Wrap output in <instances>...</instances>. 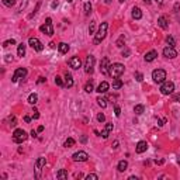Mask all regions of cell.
I'll return each mask as SVG.
<instances>
[{
	"mask_svg": "<svg viewBox=\"0 0 180 180\" xmlns=\"http://www.w3.org/2000/svg\"><path fill=\"white\" fill-rule=\"evenodd\" d=\"M75 144H76V141H75L73 138H68L66 141L63 142V146H65V148H72Z\"/></svg>",
	"mask_w": 180,
	"mask_h": 180,
	"instance_id": "29",
	"label": "cell"
},
{
	"mask_svg": "<svg viewBox=\"0 0 180 180\" xmlns=\"http://www.w3.org/2000/svg\"><path fill=\"white\" fill-rule=\"evenodd\" d=\"M83 8H85V14L89 16V14L92 13V4H90V1H86L85 6H83Z\"/></svg>",
	"mask_w": 180,
	"mask_h": 180,
	"instance_id": "31",
	"label": "cell"
},
{
	"mask_svg": "<svg viewBox=\"0 0 180 180\" xmlns=\"http://www.w3.org/2000/svg\"><path fill=\"white\" fill-rule=\"evenodd\" d=\"M124 44H125V37H124V35H121V37L117 39L116 45H117L118 48H123V47H124Z\"/></svg>",
	"mask_w": 180,
	"mask_h": 180,
	"instance_id": "32",
	"label": "cell"
},
{
	"mask_svg": "<svg viewBox=\"0 0 180 180\" xmlns=\"http://www.w3.org/2000/svg\"><path fill=\"white\" fill-rule=\"evenodd\" d=\"M68 1H69V3H72V1H73V0H68Z\"/></svg>",
	"mask_w": 180,
	"mask_h": 180,
	"instance_id": "62",
	"label": "cell"
},
{
	"mask_svg": "<svg viewBox=\"0 0 180 180\" xmlns=\"http://www.w3.org/2000/svg\"><path fill=\"white\" fill-rule=\"evenodd\" d=\"M39 6H41V1H38V3H37V7H35V10H34V13H31V14H30V18H31L32 16H35V13H37V11H38Z\"/></svg>",
	"mask_w": 180,
	"mask_h": 180,
	"instance_id": "46",
	"label": "cell"
},
{
	"mask_svg": "<svg viewBox=\"0 0 180 180\" xmlns=\"http://www.w3.org/2000/svg\"><path fill=\"white\" fill-rule=\"evenodd\" d=\"M166 42H167V45H169V47H173V48H174V45H176L174 38H173V37H170V35H169V37H166Z\"/></svg>",
	"mask_w": 180,
	"mask_h": 180,
	"instance_id": "35",
	"label": "cell"
},
{
	"mask_svg": "<svg viewBox=\"0 0 180 180\" xmlns=\"http://www.w3.org/2000/svg\"><path fill=\"white\" fill-rule=\"evenodd\" d=\"M94 90V87H93V82L92 80H89L86 85H85V92H87V93H92Z\"/></svg>",
	"mask_w": 180,
	"mask_h": 180,
	"instance_id": "30",
	"label": "cell"
},
{
	"mask_svg": "<svg viewBox=\"0 0 180 180\" xmlns=\"http://www.w3.org/2000/svg\"><path fill=\"white\" fill-rule=\"evenodd\" d=\"M165 123H166V120H165V118H163V120L158 118V125H159V127H163V125H165Z\"/></svg>",
	"mask_w": 180,
	"mask_h": 180,
	"instance_id": "47",
	"label": "cell"
},
{
	"mask_svg": "<svg viewBox=\"0 0 180 180\" xmlns=\"http://www.w3.org/2000/svg\"><path fill=\"white\" fill-rule=\"evenodd\" d=\"M152 79L155 83H163L166 80V72L163 69H155L152 72Z\"/></svg>",
	"mask_w": 180,
	"mask_h": 180,
	"instance_id": "5",
	"label": "cell"
},
{
	"mask_svg": "<svg viewBox=\"0 0 180 180\" xmlns=\"http://www.w3.org/2000/svg\"><path fill=\"white\" fill-rule=\"evenodd\" d=\"M146 149H148V142L139 141L137 144V146H135V152L137 153H144V152H146Z\"/></svg>",
	"mask_w": 180,
	"mask_h": 180,
	"instance_id": "15",
	"label": "cell"
},
{
	"mask_svg": "<svg viewBox=\"0 0 180 180\" xmlns=\"http://www.w3.org/2000/svg\"><path fill=\"white\" fill-rule=\"evenodd\" d=\"M144 111H145V107H144L142 104H137V106L134 107V113H135L137 116H141Z\"/></svg>",
	"mask_w": 180,
	"mask_h": 180,
	"instance_id": "27",
	"label": "cell"
},
{
	"mask_svg": "<svg viewBox=\"0 0 180 180\" xmlns=\"http://www.w3.org/2000/svg\"><path fill=\"white\" fill-rule=\"evenodd\" d=\"M177 163H179V165H180V159H179V160H177Z\"/></svg>",
	"mask_w": 180,
	"mask_h": 180,
	"instance_id": "63",
	"label": "cell"
},
{
	"mask_svg": "<svg viewBox=\"0 0 180 180\" xmlns=\"http://www.w3.org/2000/svg\"><path fill=\"white\" fill-rule=\"evenodd\" d=\"M132 18L134 20H141L142 18V10L139 7L132 8Z\"/></svg>",
	"mask_w": 180,
	"mask_h": 180,
	"instance_id": "21",
	"label": "cell"
},
{
	"mask_svg": "<svg viewBox=\"0 0 180 180\" xmlns=\"http://www.w3.org/2000/svg\"><path fill=\"white\" fill-rule=\"evenodd\" d=\"M28 45L31 48H34L37 52H41V51H44V44L39 41L38 38H35V37H31V38L28 39Z\"/></svg>",
	"mask_w": 180,
	"mask_h": 180,
	"instance_id": "8",
	"label": "cell"
},
{
	"mask_svg": "<svg viewBox=\"0 0 180 180\" xmlns=\"http://www.w3.org/2000/svg\"><path fill=\"white\" fill-rule=\"evenodd\" d=\"M69 49H71V47H69L66 42H61V44H58V51H59L61 54H68Z\"/></svg>",
	"mask_w": 180,
	"mask_h": 180,
	"instance_id": "20",
	"label": "cell"
},
{
	"mask_svg": "<svg viewBox=\"0 0 180 180\" xmlns=\"http://www.w3.org/2000/svg\"><path fill=\"white\" fill-rule=\"evenodd\" d=\"M135 79H137V82H142L144 80V75L141 72H135Z\"/></svg>",
	"mask_w": 180,
	"mask_h": 180,
	"instance_id": "41",
	"label": "cell"
},
{
	"mask_svg": "<svg viewBox=\"0 0 180 180\" xmlns=\"http://www.w3.org/2000/svg\"><path fill=\"white\" fill-rule=\"evenodd\" d=\"M25 76H27V69H25V68H18V69L14 72V75H13V78H11V82L16 83L18 79H24Z\"/></svg>",
	"mask_w": 180,
	"mask_h": 180,
	"instance_id": "12",
	"label": "cell"
},
{
	"mask_svg": "<svg viewBox=\"0 0 180 180\" xmlns=\"http://www.w3.org/2000/svg\"><path fill=\"white\" fill-rule=\"evenodd\" d=\"M114 114H116V117H120V116H121V109H120L118 106L114 107Z\"/></svg>",
	"mask_w": 180,
	"mask_h": 180,
	"instance_id": "44",
	"label": "cell"
},
{
	"mask_svg": "<svg viewBox=\"0 0 180 180\" xmlns=\"http://www.w3.org/2000/svg\"><path fill=\"white\" fill-rule=\"evenodd\" d=\"M109 89H110V85L109 83H107V82H102V83H100V85H99V87H97V90H96V92H97V93H107V92H109Z\"/></svg>",
	"mask_w": 180,
	"mask_h": 180,
	"instance_id": "18",
	"label": "cell"
},
{
	"mask_svg": "<svg viewBox=\"0 0 180 180\" xmlns=\"http://www.w3.org/2000/svg\"><path fill=\"white\" fill-rule=\"evenodd\" d=\"M39 118V113H38V110H35L34 109V111H32V120H38Z\"/></svg>",
	"mask_w": 180,
	"mask_h": 180,
	"instance_id": "45",
	"label": "cell"
},
{
	"mask_svg": "<svg viewBox=\"0 0 180 180\" xmlns=\"http://www.w3.org/2000/svg\"><path fill=\"white\" fill-rule=\"evenodd\" d=\"M113 148H114V149H117V148H118V141L114 142V146H113Z\"/></svg>",
	"mask_w": 180,
	"mask_h": 180,
	"instance_id": "59",
	"label": "cell"
},
{
	"mask_svg": "<svg viewBox=\"0 0 180 180\" xmlns=\"http://www.w3.org/2000/svg\"><path fill=\"white\" fill-rule=\"evenodd\" d=\"M127 167H128V162L127 160H120L118 162V165H117V169H118V172H125L127 170Z\"/></svg>",
	"mask_w": 180,
	"mask_h": 180,
	"instance_id": "23",
	"label": "cell"
},
{
	"mask_svg": "<svg viewBox=\"0 0 180 180\" xmlns=\"http://www.w3.org/2000/svg\"><path fill=\"white\" fill-rule=\"evenodd\" d=\"M113 127H114V125H113V123H107V124H106V127L103 128V131H102V134H100V135H102L104 139H107V138H109L110 132L113 131Z\"/></svg>",
	"mask_w": 180,
	"mask_h": 180,
	"instance_id": "16",
	"label": "cell"
},
{
	"mask_svg": "<svg viewBox=\"0 0 180 180\" xmlns=\"http://www.w3.org/2000/svg\"><path fill=\"white\" fill-rule=\"evenodd\" d=\"M174 92V83L170 80H165L163 83H160V93L165 96H169Z\"/></svg>",
	"mask_w": 180,
	"mask_h": 180,
	"instance_id": "3",
	"label": "cell"
},
{
	"mask_svg": "<svg viewBox=\"0 0 180 180\" xmlns=\"http://www.w3.org/2000/svg\"><path fill=\"white\" fill-rule=\"evenodd\" d=\"M58 4H59V3H58V0H55V1H52V3H51V7H52V8L58 7Z\"/></svg>",
	"mask_w": 180,
	"mask_h": 180,
	"instance_id": "50",
	"label": "cell"
},
{
	"mask_svg": "<svg viewBox=\"0 0 180 180\" xmlns=\"http://www.w3.org/2000/svg\"><path fill=\"white\" fill-rule=\"evenodd\" d=\"M65 86L66 87H72L73 86V78H72L71 73H65Z\"/></svg>",
	"mask_w": 180,
	"mask_h": 180,
	"instance_id": "22",
	"label": "cell"
},
{
	"mask_svg": "<svg viewBox=\"0 0 180 180\" xmlns=\"http://www.w3.org/2000/svg\"><path fill=\"white\" fill-rule=\"evenodd\" d=\"M37 131H38V132H42V131H44V127H42V125H39Z\"/></svg>",
	"mask_w": 180,
	"mask_h": 180,
	"instance_id": "55",
	"label": "cell"
},
{
	"mask_svg": "<svg viewBox=\"0 0 180 180\" xmlns=\"http://www.w3.org/2000/svg\"><path fill=\"white\" fill-rule=\"evenodd\" d=\"M1 1H3V4L7 6V7H13V6L16 4V0H1Z\"/></svg>",
	"mask_w": 180,
	"mask_h": 180,
	"instance_id": "36",
	"label": "cell"
},
{
	"mask_svg": "<svg viewBox=\"0 0 180 180\" xmlns=\"http://www.w3.org/2000/svg\"><path fill=\"white\" fill-rule=\"evenodd\" d=\"M121 87H123V80L118 78L113 79V89H114V90H118V89H121Z\"/></svg>",
	"mask_w": 180,
	"mask_h": 180,
	"instance_id": "24",
	"label": "cell"
},
{
	"mask_svg": "<svg viewBox=\"0 0 180 180\" xmlns=\"http://www.w3.org/2000/svg\"><path fill=\"white\" fill-rule=\"evenodd\" d=\"M55 83H56L58 86H61V87L65 86V82L62 80V78H61V76H56V78H55Z\"/></svg>",
	"mask_w": 180,
	"mask_h": 180,
	"instance_id": "39",
	"label": "cell"
},
{
	"mask_svg": "<svg viewBox=\"0 0 180 180\" xmlns=\"http://www.w3.org/2000/svg\"><path fill=\"white\" fill-rule=\"evenodd\" d=\"M68 65L71 66L72 69H79V68L82 66V61H80L79 56H72L71 59L68 61Z\"/></svg>",
	"mask_w": 180,
	"mask_h": 180,
	"instance_id": "14",
	"label": "cell"
},
{
	"mask_svg": "<svg viewBox=\"0 0 180 180\" xmlns=\"http://www.w3.org/2000/svg\"><path fill=\"white\" fill-rule=\"evenodd\" d=\"M94 28H96V21H92L89 25V34H94Z\"/></svg>",
	"mask_w": 180,
	"mask_h": 180,
	"instance_id": "40",
	"label": "cell"
},
{
	"mask_svg": "<svg viewBox=\"0 0 180 180\" xmlns=\"http://www.w3.org/2000/svg\"><path fill=\"white\" fill-rule=\"evenodd\" d=\"M111 3V0H106V4H110Z\"/></svg>",
	"mask_w": 180,
	"mask_h": 180,
	"instance_id": "60",
	"label": "cell"
},
{
	"mask_svg": "<svg viewBox=\"0 0 180 180\" xmlns=\"http://www.w3.org/2000/svg\"><path fill=\"white\" fill-rule=\"evenodd\" d=\"M45 80H47V79H45V78H42V76H41V78H38V83H44Z\"/></svg>",
	"mask_w": 180,
	"mask_h": 180,
	"instance_id": "54",
	"label": "cell"
},
{
	"mask_svg": "<svg viewBox=\"0 0 180 180\" xmlns=\"http://www.w3.org/2000/svg\"><path fill=\"white\" fill-rule=\"evenodd\" d=\"M163 56L165 58H167V59H174L176 56H177V52H176V49L173 47H165L163 48Z\"/></svg>",
	"mask_w": 180,
	"mask_h": 180,
	"instance_id": "11",
	"label": "cell"
},
{
	"mask_svg": "<svg viewBox=\"0 0 180 180\" xmlns=\"http://www.w3.org/2000/svg\"><path fill=\"white\" fill-rule=\"evenodd\" d=\"M39 30L41 32H44V34H47V35H54V27H52V20L48 17L47 20H45V24H42L41 27H39Z\"/></svg>",
	"mask_w": 180,
	"mask_h": 180,
	"instance_id": "6",
	"label": "cell"
},
{
	"mask_svg": "<svg viewBox=\"0 0 180 180\" xmlns=\"http://www.w3.org/2000/svg\"><path fill=\"white\" fill-rule=\"evenodd\" d=\"M56 177L58 179H68V172L65 169H61V170H58V173H56Z\"/></svg>",
	"mask_w": 180,
	"mask_h": 180,
	"instance_id": "28",
	"label": "cell"
},
{
	"mask_svg": "<svg viewBox=\"0 0 180 180\" xmlns=\"http://www.w3.org/2000/svg\"><path fill=\"white\" fill-rule=\"evenodd\" d=\"M118 1H120V3H124V1H125V0H118Z\"/></svg>",
	"mask_w": 180,
	"mask_h": 180,
	"instance_id": "61",
	"label": "cell"
},
{
	"mask_svg": "<svg viewBox=\"0 0 180 180\" xmlns=\"http://www.w3.org/2000/svg\"><path fill=\"white\" fill-rule=\"evenodd\" d=\"M97 121H99V123H104V121H106V116H104L103 113L97 114Z\"/></svg>",
	"mask_w": 180,
	"mask_h": 180,
	"instance_id": "42",
	"label": "cell"
},
{
	"mask_svg": "<svg viewBox=\"0 0 180 180\" xmlns=\"http://www.w3.org/2000/svg\"><path fill=\"white\" fill-rule=\"evenodd\" d=\"M80 142H82V144H86V142H87V137H86V135H83V137L80 138Z\"/></svg>",
	"mask_w": 180,
	"mask_h": 180,
	"instance_id": "51",
	"label": "cell"
},
{
	"mask_svg": "<svg viewBox=\"0 0 180 180\" xmlns=\"http://www.w3.org/2000/svg\"><path fill=\"white\" fill-rule=\"evenodd\" d=\"M155 1H156L159 6H162V4H163V0H155Z\"/></svg>",
	"mask_w": 180,
	"mask_h": 180,
	"instance_id": "56",
	"label": "cell"
},
{
	"mask_svg": "<svg viewBox=\"0 0 180 180\" xmlns=\"http://www.w3.org/2000/svg\"><path fill=\"white\" fill-rule=\"evenodd\" d=\"M72 159L75 162H86L87 159H89V155H87L85 151H79V152H75L72 155Z\"/></svg>",
	"mask_w": 180,
	"mask_h": 180,
	"instance_id": "10",
	"label": "cell"
},
{
	"mask_svg": "<svg viewBox=\"0 0 180 180\" xmlns=\"http://www.w3.org/2000/svg\"><path fill=\"white\" fill-rule=\"evenodd\" d=\"M24 121H25V123H30V121H31V117H30V116H24Z\"/></svg>",
	"mask_w": 180,
	"mask_h": 180,
	"instance_id": "52",
	"label": "cell"
},
{
	"mask_svg": "<svg viewBox=\"0 0 180 180\" xmlns=\"http://www.w3.org/2000/svg\"><path fill=\"white\" fill-rule=\"evenodd\" d=\"M144 3H145V4H151V3H152V0H144Z\"/></svg>",
	"mask_w": 180,
	"mask_h": 180,
	"instance_id": "58",
	"label": "cell"
},
{
	"mask_svg": "<svg viewBox=\"0 0 180 180\" xmlns=\"http://www.w3.org/2000/svg\"><path fill=\"white\" fill-rule=\"evenodd\" d=\"M37 102H38V94L37 93H31L28 96V103H30V104L34 106V104H37Z\"/></svg>",
	"mask_w": 180,
	"mask_h": 180,
	"instance_id": "26",
	"label": "cell"
},
{
	"mask_svg": "<svg viewBox=\"0 0 180 180\" xmlns=\"http://www.w3.org/2000/svg\"><path fill=\"white\" fill-rule=\"evenodd\" d=\"M90 179L97 180V179H99V176H97V174H94V173H90V174H87V176H86V180H90Z\"/></svg>",
	"mask_w": 180,
	"mask_h": 180,
	"instance_id": "43",
	"label": "cell"
},
{
	"mask_svg": "<svg viewBox=\"0 0 180 180\" xmlns=\"http://www.w3.org/2000/svg\"><path fill=\"white\" fill-rule=\"evenodd\" d=\"M47 163V160H45V158L44 156H39L37 160H35V177L39 179L41 177V170H42V167L45 166Z\"/></svg>",
	"mask_w": 180,
	"mask_h": 180,
	"instance_id": "7",
	"label": "cell"
},
{
	"mask_svg": "<svg viewBox=\"0 0 180 180\" xmlns=\"http://www.w3.org/2000/svg\"><path fill=\"white\" fill-rule=\"evenodd\" d=\"M121 55H123L124 58H128V56L131 55V49H130V48H127V47H124V48H123V51H121Z\"/></svg>",
	"mask_w": 180,
	"mask_h": 180,
	"instance_id": "34",
	"label": "cell"
},
{
	"mask_svg": "<svg viewBox=\"0 0 180 180\" xmlns=\"http://www.w3.org/2000/svg\"><path fill=\"white\" fill-rule=\"evenodd\" d=\"M27 138H28L27 132L24 130H21V128H17L16 131L13 132V141L16 142V144H23Z\"/></svg>",
	"mask_w": 180,
	"mask_h": 180,
	"instance_id": "4",
	"label": "cell"
},
{
	"mask_svg": "<svg viewBox=\"0 0 180 180\" xmlns=\"http://www.w3.org/2000/svg\"><path fill=\"white\" fill-rule=\"evenodd\" d=\"M17 54H18V56H21V58H23L24 55H25V44H24V42L18 44V48H17Z\"/></svg>",
	"mask_w": 180,
	"mask_h": 180,
	"instance_id": "25",
	"label": "cell"
},
{
	"mask_svg": "<svg viewBox=\"0 0 180 180\" xmlns=\"http://www.w3.org/2000/svg\"><path fill=\"white\" fill-rule=\"evenodd\" d=\"M10 45H16V41L11 38V39H7V41H4L3 42V47L4 48H7V47H10Z\"/></svg>",
	"mask_w": 180,
	"mask_h": 180,
	"instance_id": "38",
	"label": "cell"
},
{
	"mask_svg": "<svg viewBox=\"0 0 180 180\" xmlns=\"http://www.w3.org/2000/svg\"><path fill=\"white\" fill-rule=\"evenodd\" d=\"M97 104H99L102 109H106V107H107V100L103 99V97H99V99H97Z\"/></svg>",
	"mask_w": 180,
	"mask_h": 180,
	"instance_id": "33",
	"label": "cell"
},
{
	"mask_svg": "<svg viewBox=\"0 0 180 180\" xmlns=\"http://www.w3.org/2000/svg\"><path fill=\"white\" fill-rule=\"evenodd\" d=\"M125 71V66L123 65V63H113V65H110L109 68V75L111 78H120L123 73Z\"/></svg>",
	"mask_w": 180,
	"mask_h": 180,
	"instance_id": "2",
	"label": "cell"
},
{
	"mask_svg": "<svg viewBox=\"0 0 180 180\" xmlns=\"http://www.w3.org/2000/svg\"><path fill=\"white\" fill-rule=\"evenodd\" d=\"M37 132H38V131H34V130L31 131V137H32V138H37Z\"/></svg>",
	"mask_w": 180,
	"mask_h": 180,
	"instance_id": "53",
	"label": "cell"
},
{
	"mask_svg": "<svg viewBox=\"0 0 180 180\" xmlns=\"http://www.w3.org/2000/svg\"><path fill=\"white\" fill-rule=\"evenodd\" d=\"M158 24H159V27H160L162 30H166V28L169 27V21H167V18L165 16H160L158 18Z\"/></svg>",
	"mask_w": 180,
	"mask_h": 180,
	"instance_id": "19",
	"label": "cell"
},
{
	"mask_svg": "<svg viewBox=\"0 0 180 180\" xmlns=\"http://www.w3.org/2000/svg\"><path fill=\"white\" fill-rule=\"evenodd\" d=\"M4 61H6V62H11V61H13V55H6V58H4Z\"/></svg>",
	"mask_w": 180,
	"mask_h": 180,
	"instance_id": "48",
	"label": "cell"
},
{
	"mask_svg": "<svg viewBox=\"0 0 180 180\" xmlns=\"http://www.w3.org/2000/svg\"><path fill=\"white\" fill-rule=\"evenodd\" d=\"M107 30H109V23H102L100 24V27H99V30L97 32L94 34V44L96 45H99V44H102V41L106 38V35H107Z\"/></svg>",
	"mask_w": 180,
	"mask_h": 180,
	"instance_id": "1",
	"label": "cell"
},
{
	"mask_svg": "<svg viewBox=\"0 0 180 180\" xmlns=\"http://www.w3.org/2000/svg\"><path fill=\"white\" fill-rule=\"evenodd\" d=\"M109 68H110V59L107 56H104L102 59V63H100V72H102V75H109Z\"/></svg>",
	"mask_w": 180,
	"mask_h": 180,
	"instance_id": "13",
	"label": "cell"
},
{
	"mask_svg": "<svg viewBox=\"0 0 180 180\" xmlns=\"http://www.w3.org/2000/svg\"><path fill=\"white\" fill-rule=\"evenodd\" d=\"M94 62H96V58L93 55H89L86 58V63H85V72L86 73H93V66H94Z\"/></svg>",
	"mask_w": 180,
	"mask_h": 180,
	"instance_id": "9",
	"label": "cell"
},
{
	"mask_svg": "<svg viewBox=\"0 0 180 180\" xmlns=\"http://www.w3.org/2000/svg\"><path fill=\"white\" fill-rule=\"evenodd\" d=\"M158 56V51L155 49H151L149 52H146V55L144 56V59H145V62H152V61H155Z\"/></svg>",
	"mask_w": 180,
	"mask_h": 180,
	"instance_id": "17",
	"label": "cell"
},
{
	"mask_svg": "<svg viewBox=\"0 0 180 180\" xmlns=\"http://www.w3.org/2000/svg\"><path fill=\"white\" fill-rule=\"evenodd\" d=\"M155 163L156 165H163V160H155Z\"/></svg>",
	"mask_w": 180,
	"mask_h": 180,
	"instance_id": "57",
	"label": "cell"
},
{
	"mask_svg": "<svg viewBox=\"0 0 180 180\" xmlns=\"http://www.w3.org/2000/svg\"><path fill=\"white\" fill-rule=\"evenodd\" d=\"M8 125L10 127L17 125V121H16V117H14V116H10V117H8Z\"/></svg>",
	"mask_w": 180,
	"mask_h": 180,
	"instance_id": "37",
	"label": "cell"
},
{
	"mask_svg": "<svg viewBox=\"0 0 180 180\" xmlns=\"http://www.w3.org/2000/svg\"><path fill=\"white\" fill-rule=\"evenodd\" d=\"M173 102L180 103V94H174V96H173Z\"/></svg>",
	"mask_w": 180,
	"mask_h": 180,
	"instance_id": "49",
	"label": "cell"
}]
</instances>
